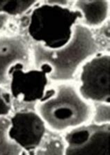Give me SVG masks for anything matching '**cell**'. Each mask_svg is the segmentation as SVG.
<instances>
[{
  "mask_svg": "<svg viewBox=\"0 0 110 155\" xmlns=\"http://www.w3.org/2000/svg\"><path fill=\"white\" fill-rule=\"evenodd\" d=\"M31 51L34 68L48 65L51 68L48 78L60 83L73 81L82 66L100 52V45L91 29L79 23L73 27L72 37L63 47L50 50L40 43H34Z\"/></svg>",
  "mask_w": 110,
  "mask_h": 155,
  "instance_id": "1",
  "label": "cell"
},
{
  "mask_svg": "<svg viewBox=\"0 0 110 155\" xmlns=\"http://www.w3.org/2000/svg\"><path fill=\"white\" fill-rule=\"evenodd\" d=\"M54 89V96L35 106L47 128L54 132H62L91 121L93 106L80 96L74 85L61 83Z\"/></svg>",
  "mask_w": 110,
  "mask_h": 155,
  "instance_id": "2",
  "label": "cell"
},
{
  "mask_svg": "<svg viewBox=\"0 0 110 155\" xmlns=\"http://www.w3.org/2000/svg\"><path fill=\"white\" fill-rule=\"evenodd\" d=\"M81 19L79 11L40 1L32 8L27 34L34 43H40L47 49H59L70 41L73 27Z\"/></svg>",
  "mask_w": 110,
  "mask_h": 155,
  "instance_id": "3",
  "label": "cell"
},
{
  "mask_svg": "<svg viewBox=\"0 0 110 155\" xmlns=\"http://www.w3.org/2000/svg\"><path fill=\"white\" fill-rule=\"evenodd\" d=\"M51 68L43 64L39 69H27L18 64L9 71V92L15 99L26 105H36L47 100L55 94V89H47L50 80L47 76Z\"/></svg>",
  "mask_w": 110,
  "mask_h": 155,
  "instance_id": "4",
  "label": "cell"
},
{
  "mask_svg": "<svg viewBox=\"0 0 110 155\" xmlns=\"http://www.w3.org/2000/svg\"><path fill=\"white\" fill-rule=\"evenodd\" d=\"M78 92L84 100L110 104V55L99 52L80 68Z\"/></svg>",
  "mask_w": 110,
  "mask_h": 155,
  "instance_id": "5",
  "label": "cell"
},
{
  "mask_svg": "<svg viewBox=\"0 0 110 155\" xmlns=\"http://www.w3.org/2000/svg\"><path fill=\"white\" fill-rule=\"evenodd\" d=\"M110 124H86L64 136L65 155H109Z\"/></svg>",
  "mask_w": 110,
  "mask_h": 155,
  "instance_id": "6",
  "label": "cell"
},
{
  "mask_svg": "<svg viewBox=\"0 0 110 155\" xmlns=\"http://www.w3.org/2000/svg\"><path fill=\"white\" fill-rule=\"evenodd\" d=\"M10 120L8 137L22 151L35 153L47 134V127L35 109H27L15 112Z\"/></svg>",
  "mask_w": 110,
  "mask_h": 155,
  "instance_id": "7",
  "label": "cell"
},
{
  "mask_svg": "<svg viewBox=\"0 0 110 155\" xmlns=\"http://www.w3.org/2000/svg\"><path fill=\"white\" fill-rule=\"evenodd\" d=\"M31 61V48L22 36H0V86H8V73L13 66L22 64L29 69Z\"/></svg>",
  "mask_w": 110,
  "mask_h": 155,
  "instance_id": "8",
  "label": "cell"
},
{
  "mask_svg": "<svg viewBox=\"0 0 110 155\" xmlns=\"http://www.w3.org/2000/svg\"><path fill=\"white\" fill-rule=\"evenodd\" d=\"M82 14L79 24L89 29L102 26L109 15V0H77L73 1L72 7Z\"/></svg>",
  "mask_w": 110,
  "mask_h": 155,
  "instance_id": "9",
  "label": "cell"
},
{
  "mask_svg": "<svg viewBox=\"0 0 110 155\" xmlns=\"http://www.w3.org/2000/svg\"><path fill=\"white\" fill-rule=\"evenodd\" d=\"M8 117H0V155H22V150L8 137Z\"/></svg>",
  "mask_w": 110,
  "mask_h": 155,
  "instance_id": "10",
  "label": "cell"
},
{
  "mask_svg": "<svg viewBox=\"0 0 110 155\" xmlns=\"http://www.w3.org/2000/svg\"><path fill=\"white\" fill-rule=\"evenodd\" d=\"M40 1L36 0H27V1H19V0H12V1H0V13H3L9 17L21 16L26 13L27 11L31 10Z\"/></svg>",
  "mask_w": 110,
  "mask_h": 155,
  "instance_id": "11",
  "label": "cell"
},
{
  "mask_svg": "<svg viewBox=\"0 0 110 155\" xmlns=\"http://www.w3.org/2000/svg\"><path fill=\"white\" fill-rule=\"evenodd\" d=\"M66 144L63 140L58 137L47 138L45 143L43 140L40 147L36 150L35 155H65Z\"/></svg>",
  "mask_w": 110,
  "mask_h": 155,
  "instance_id": "12",
  "label": "cell"
},
{
  "mask_svg": "<svg viewBox=\"0 0 110 155\" xmlns=\"http://www.w3.org/2000/svg\"><path fill=\"white\" fill-rule=\"evenodd\" d=\"M91 121L96 124H110V106L109 104L95 103Z\"/></svg>",
  "mask_w": 110,
  "mask_h": 155,
  "instance_id": "13",
  "label": "cell"
},
{
  "mask_svg": "<svg viewBox=\"0 0 110 155\" xmlns=\"http://www.w3.org/2000/svg\"><path fill=\"white\" fill-rule=\"evenodd\" d=\"M13 99L4 87L0 86V117H8L13 111Z\"/></svg>",
  "mask_w": 110,
  "mask_h": 155,
  "instance_id": "14",
  "label": "cell"
},
{
  "mask_svg": "<svg viewBox=\"0 0 110 155\" xmlns=\"http://www.w3.org/2000/svg\"><path fill=\"white\" fill-rule=\"evenodd\" d=\"M47 4H56V5H59L63 7H69V4L70 3V1H67V0H57V1H44Z\"/></svg>",
  "mask_w": 110,
  "mask_h": 155,
  "instance_id": "15",
  "label": "cell"
},
{
  "mask_svg": "<svg viewBox=\"0 0 110 155\" xmlns=\"http://www.w3.org/2000/svg\"><path fill=\"white\" fill-rule=\"evenodd\" d=\"M10 17L3 13H0V31L6 26L9 21Z\"/></svg>",
  "mask_w": 110,
  "mask_h": 155,
  "instance_id": "16",
  "label": "cell"
}]
</instances>
